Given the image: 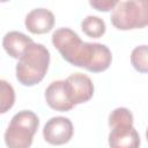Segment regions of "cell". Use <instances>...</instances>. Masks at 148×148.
<instances>
[{"label":"cell","instance_id":"obj_1","mask_svg":"<svg viewBox=\"0 0 148 148\" xmlns=\"http://www.w3.org/2000/svg\"><path fill=\"white\" fill-rule=\"evenodd\" d=\"M52 44L62 59L92 73L106 71L112 61L110 49L99 43H87L69 28H59L52 34Z\"/></svg>","mask_w":148,"mask_h":148},{"label":"cell","instance_id":"obj_2","mask_svg":"<svg viewBox=\"0 0 148 148\" xmlns=\"http://www.w3.org/2000/svg\"><path fill=\"white\" fill-rule=\"evenodd\" d=\"M50 52L43 44L32 43L16 64V79L25 86L31 87L39 83L49 68Z\"/></svg>","mask_w":148,"mask_h":148},{"label":"cell","instance_id":"obj_3","mask_svg":"<svg viewBox=\"0 0 148 148\" xmlns=\"http://www.w3.org/2000/svg\"><path fill=\"white\" fill-rule=\"evenodd\" d=\"M38 126L39 119L35 112L30 110L17 112L5 132L6 146L8 148H30Z\"/></svg>","mask_w":148,"mask_h":148},{"label":"cell","instance_id":"obj_4","mask_svg":"<svg viewBox=\"0 0 148 148\" xmlns=\"http://www.w3.org/2000/svg\"><path fill=\"white\" fill-rule=\"evenodd\" d=\"M111 23L119 30L145 28L148 23L145 0L117 1L111 13Z\"/></svg>","mask_w":148,"mask_h":148},{"label":"cell","instance_id":"obj_5","mask_svg":"<svg viewBox=\"0 0 148 148\" xmlns=\"http://www.w3.org/2000/svg\"><path fill=\"white\" fill-rule=\"evenodd\" d=\"M74 133L72 121L66 117H52L46 121L43 127L44 140L53 146L67 143Z\"/></svg>","mask_w":148,"mask_h":148},{"label":"cell","instance_id":"obj_6","mask_svg":"<svg viewBox=\"0 0 148 148\" xmlns=\"http://www.w3.org/2000/svg\"><path fill=\"white\" fill-rule=\"evenodd\" d=\"M65 82L69 99L74 106L88 102L94 95V83L91 79L86 74H71L65 80Z\"/></svg>","mask_w":148,"mask_h":148},{"label":"cell","instance_id":"obj_7","mask_svg":"<svg viewBox=\"0 0 148 148\" xmlns=\"http://www.w3.org/2000/svg\"><path fill=\"white\" fill-rule=\"evenodd\" d=\"M45 101L51 109L60 112L69 111L74 108L69 99L65 80L53 81L49 84L45 90Z\"/></svg>","mask_w":148,"mask_h":148},{"label":"cell","instance_id":"obj_8","mask_svg":"<svg viewBox=\"0 0 148 148\" xmlns=\"http://www.w3.org/2000/svg\"><path fill=\"white\" fill-rule=\"evenodd\" d=\"M110 148H139L140 135L133 125H119L111 128L109 134Z\"/></svg>","mask_w":148,"mask_h":148},{"label":"cell","instance_id":"obj_9","mask_svg":"<svg viewBox=\"0 0 148 148\" xmlns=\"http://www.w3.org/2000/svg\"><path fill=\"white\" fill-rule=\"evenodd\" d=\"M24 24L31 34H46L51 31L54 25V15L46 8H35L27 14Z\"/></svg>","mask_w":148,"mask_h":148},{"label":"cell","instance_id":"obj_10","mask_svg":"<svg viewBox=\"0 0 148 148\" xmlns=\"http://www.w3.org/2000/svg\"><path fill=\"white\" fill-rule=\"evenodd\" d=\"M32 43L34 40L30 37L20 31H9L3 36L2 39L5 51L14 59H20Z\"/></svg>","mask_w":148,"mask_h":148},{"label":"cell","instance_id":"obj_11","mask_svg":"<svg viewBox=\"0 0 148 148\" xmlns=\"http://www.w3.org/2000/svg\"><path fill=\"white\" fill-rule=\"evenodd\" d=\"M81 29L82 31L91 38H99L105 34V22L95 15H88L86 16L81 22Z\"/></svg>","mask_w":148,"mask_h":148},{"label":"cell","instance_id":"obj_12","mask_svg":"<svg viewBox=\"0 0 148 148\" xmlns=\"http://www.w3.org/2000/svg\"><path fill=\"white\" fill-rule=\"evenodd\" d=\"M14 103L15 90L13 86L6 80H0V114L9 111Z\"/></svg>","mask_w":148,"mask_h":148},{"label":"cell","instance_id":"obj_13","mask_svg":"<svg viewBox=\"0 0 148 148\" xmlns=\"http://www.w3.org/2000/svg\"><path fill=\"white\" fill-rule=\"evenodd\" d=\"M148 47L147 45H140L136 46L132 53H131V62L133 67L140 72V73H147L148 72Z\"/></svg>","mask_w":148,"mask_h":148},{"label":"cell","instance_id":"obj_14","mask_svg":"<svg viewBox=\"0 0 148 148\" xmlns=\"http://www.w3.org/2000/svg\"><path fill=\"white\" fill-rule=\"evenodd\" d=\"M119 125H133V114L126 108H117L109 116L110 128Z\"/></svg>","mask_w":148,"mask_h":148},{"label":"cell","instance_id":"obj_15","mask_svg":"<svg viewBox=\"0 0 148 148\" xmlns=\"http://www.w3.org/2000/svg\"><path fill=\"white\" fill-rule=\"evenodd\" d=\"M116 3H117V1H114V0H96V1L91 0V1H89V5L99 12L111 10L116 6Z\"/></svg>","mask_w":148,"mask_h":148}]
</instances>
